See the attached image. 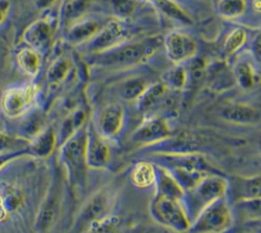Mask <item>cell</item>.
Listing matches in <instances>:
<instances>
[{
	"label": "cell",
	"instance_id": "cell-11",
	"mask_svg": "<svg viewBox=\"0 0 261 233\" xmlns=\"http://www.w3.org/2000/svg\"><path fill=\"white\" fill-rule=\"evenodd\" d=\"M260 176H226V190L224 196L229 206L234 202L260 198Z\"/></svg>",
	"mask_w": 261,
	"mask_h": 233
},
{
	"label": "cell",
	"instance_id": "cell-28",
	"mask_svg": "<svg viewBox=\"0 0 261 233\" xmlns=\"http://www.w3.org/2000/svg\"><path fill=\"white\" fill-rule=\"evenodd\" d=\"M147 82L141 77H132L124 80L119 86V95L127 101L137 100L147 89Z\"/></svg>",
	"mask_w": 261,
	"mask_h": 233
},
{
	"label": "cell",
	"instance_id": "cell-17",
	"mask_svg": "<svg viewBox=\"0 0 261 233\" xmlns=\"http://www.w3.org/2000/svg\"><path fill=\"white\" fill-rule=\"evenodd\" d=\"M168 88L163 82L148 85L143 94L136 100L138 110L143 114H150L167 102Z\"/></svg>",
	"mask_w": 261,
	"mask_h": 233
},
{
	"label": "cell",
	"instance_id": "cell-21",
	"mask_svg": "<svg viewBox=\"0 0 261 233\" xmlns=\"http://www.w3.org/2000/svg\"><path fill=\"white\" fill-rule=\"evenodd\" d=\"M16 63L23 73H25L28 76L35 77L39 74L41 69V53L33 48L24 47L17 52Z\"/></svg>",
	"mask_w": 261,
	"mask_h": 233
},
{
	"label": "cell",
	"instance_id": "cell-25",
	"mask_svg": "<svg viewBox=\"0 0 261 233\" xmlns=\"http://www.w3.org/2000/svg\"><path fill=\"white\" fill-rule=\"evenodd\" d=\"M132 182L141 188L149 187L155 182V167L150 162H139L135 165L130 173Z\"/></svg>",
	"mask_w": 261,
	"mask_h": 233
},
{
	"label": "cell",
	"instance_id": "cell-29",
	"mask_svg": "<svg viewBox=\"0 0 261 233\" xmlns=\"http://www.w3.org/2000/svg\"><path fill=\"white\" fill-rule=\"evenodd\" d=\"M69 70V63L65 58L55 59L47 69L46 79L49 84H58L64 80Z\"/></svg>",
	"mask_w": 261,
	"mask_h": 233
},
{
	"label": "cell",
	"instance_id": "cell-27",
	"mask_svg": "<svg viewBox=\"0 0 261 233\" xmlns=\"http://www.w3.org/2000/svg\"><path fill=\"white\" fill-rule=\"evenodd\" d=\"M24 115H27V117L20 125V134L19 135L31 140L33 137H35L38 133H40L45 128L44 116H43L42 112L39 110L31 112V113L28 112Z\"/></svg>",
	"mask_w": 261,
	"mask_h": 233
},
{
	"label": "cell",
	"instance_id": "cell-37",
	"mask_svg": "<svg viewBox=\"0 0 261 233\" xmlns=\"http://www.w3.org/2000/svg\"><path fill=\"white\" fill-rule=\"evenodd\" d=\"M30 156L29 147L23 150H16V151H7V152H0V170H2L6 165L10 162L17 160L19 158Z\"/></svg>",
	"mask_w": 261,
	"mask_h": 233
},
{
	"label": "cell",
	"instance_id": "cell-3",
	"mask_svg": "<svg viewBox=\"0 0 261 233\" xmlns=\"http://www.w3.org/2000/svg\"><path fill=\"white\" fill-rule=\"evenodd\" d=\"M225 190L226 176L224 174H209L194 186L185 190L180 201L190 223L204 208L223 196Z\"/></svg>",
	"mask_w": 261,
	"mask_h": 233
},
{
	"label": "cell",
	"instance_id": "cell-7",
	"mask_svg": "<svg viewBox=\"0 0 261 233\" xmlns=\"http://www.w3.org/2000/svg\"><path fill=\"white\" fill-rule=\"evenodd\" d=\"M231 215V207L223 195L204 208L193 220L189 230L192 233L221 232L230 224Z\"/></svg>",
	"mask_w": 261,
	"mask_h": 233
},
{
	"label": "cell",
	"instance_id": "cell-38",
	"mask_svg": "<svg viewBox=\"0 0 261 233\" xmlns=\"http://www.w3.org/2000/svg\"><path fill=\"white\" fill-rule=\"evenodd\" d=\"M11 3L9 0H0V25L6 20L9 11H10Z\"/></svg>",
	"mask_w": 261,
	"mask_h": 233
},
{
	"label": "cell",
	"instance_id": "cell-2",
	"mask_svg": "<svg viewBox=\"0 0 261 233\" xmlns=\"http://www.w3.org/2000/svg\"><path fill=\"white\" fill-rule=\"evenodd\" d=\"M87 125H83L59 149V160L65 168L69 186L75 193H83L88 184L89 166L86 157Z\"/></svg>",
	"mask_w": 261,
	"mask_h": 233
},
{
	"label": "cell",
	"instance_id": "cell-14",
	"mask_svg": "<svg viewBox=\"0 0 261 233\" xmlns=\"http://www.w3.org/2000/svg\"><path fill=\"white\" fill-rule=\"evenodd\" d=\"M86 157L89 168H105L110 161V149L106 138L101 136L95 127H88Z\"/></svg>",
	"mask_w": 261,
	"mask_h": 233
},
{
	"label": "cell",
	"instance_id": "cell-39",
	"mask_svg": "<svg viewBox=\"0 0 261 233\" xmlns=\"http://www.w3.org/2000/svg\"><path fill=\"white\" fill-rule=\"evenodd\" d=\"M56 0H35V5L38 9L43 10L49 8Z\"/></svg>",
	"mask_w": 261,
	"mask_h": 233
},
{
	"label": "cell",
	"instance_id": "cell-6",
	"mask_svg": "<svg viewBox=\"0 0 261 233\" xmlns=\"http://www.w3.org/2000/svg\"><path fill=\"white\" fill-rule=\"evenodd\" d=\"M156 50L150 42H133L120 44L112 49L95 53L94 63L108 68H123L141 63Z\"/></svg>",
	"mask_w": 261,
	"mask_h": 233
},
{
	"label": "cell",
	"instance_id": "cell-22",
	"mask_svg": "<svg viewBox=\"0 0 261 233\" xmlns=\"http://www.w3.org/2000/svg\"><path fill=\"white\" fill-rule=\"evenodd\" d=\"M86 114L83 110L76 109L68 114L62 121L59 130L56 132V147H60L75 131L85 125Z\"/></svg>",
	"mask_w": 261,
	"mask_h": 233
},
{
	"label": "cell",
	"instance_id": "cell-24",
	"mask_svg": "<svg viewBox=\"0 0 261 233\" xmlns=\"http://www.w3.org/2000/svg\"><path fill=\"white\" fill-rule=\"evenodd\" d=\"M155 7L165 16L182 24L192 25L193 20L189 14L173 0H152Z\"/></svg>",
	"mask_w": 261,
	"mask_h": 233
},
{
	"label": "cell",
	"instance_id": "cell-32",
	"mask_svg": "<svg viewBox=\"0 0 261 233\" xmlns=\"http://www.w3.org/2000/svg\"><path fill=\"white\" fill-rule=\"evenodd\" d=\"M30 144V139L20 135H11L0 131V152L16 151L27 149Z\"/></svg>",
	"mask_w": 261,
	"mask_h": 233
},
{
	"label": "cell",
	"instance_id": "cell-35",
	"mask_svg": "<svg viewBox=\"0 0 261 233\" xmlns=\"http://www.w3.org/2000/svg\"><path fill=\"white\" fill-rule=\"evenodd\" d=\"M247 34L243 28H234L224 41V51L228 54L238 51L246 42Z\"/></svg>",
	"mask_w": 261,
	"mask_h": 233
},
{
	"label": "cell",
	"instance_id": "cell-30",
	"mask_svg": "<svg viewBox=\"0 0 261 233\" xmlns=\"http://www.w3.org/2000/svg\"><path fill=\"white\" fill-rule=\"evenodd\" d=\"M246 10V0H219L217 3L218 13L225 18H237Z\"/></svg>",
	"mask_w": 261,
	"mask_h": 233
},
{
	"label": "cell",
	"instance_id": "cell-34",
	"mask_svg": "<svg viewBox=\"0 0 261 233\" xmlns=\"http://www.w3.org/2000/svg\"><path fill=\"white\" fill-rule=\"evenodd\" d=\"M188 80V74L184 67L176 66L172 68L169 72L166 73L164 78V84L167 88H171L173 90H180L185 86Z\"/></svg>",
	"mask_w": 261,
	"mask_h": 233
},
{
	"label": "cell",
	"instance_id": "cell-16",
	"mask_svg": "<svg viewBox=\"0 0 261 233\" xmlns=\"http://www.w3.org/2000/svg\"><path fill=\"white\" fill-rule=\"evenodd\" d=\"M52 34L51 23L46 18H39L24 28L21 39L28 47L41 52L49 46Z\"/></svg>",
	"mask_w": 261,
	"mask_h": 233
},
{
	"label": "cell",
	"instance_id": "cell-31",
	"mask_svg": "<svg viewBox=\"0 0 261 233\" xmlns=\"http://www.w3.org/2000/svg\"><path fill=\"white\" fill-rule=\"evenodd\" d=\"M87 5V0H65L61 6V18L65 22L77 19Z\"/></svg>",
	"mask_w": 261,
	"mask_h": 233
},
{
	"label": "cell",
	"instance_id": "cell-10",
	"mask_svg": "<svg viewBox=\"0 0 261 233\" xmlns=\"http://www.w3.org/2000/svg\"><path fill=\"white\" fill-rule=\"evenodd\" d=\"M171 134L167 120L161 116H148L134 131L132 139L143 145H154L168 138Z\"/></svg>",
	"mask_w": 261,
	"mask_h": 233
},
{
	"label": "cell",
	"instance_id": "cell-41",
	"mask_svg": "<svg viewBox=\"0 0 261 233\" xmlns=\"http://www.w3.org/2000/svg\"><path fill=\"white\" fill-rule=\"evenodd\" d=\"M7 217V209L5 207V201L0 195V222L3 221Z\"/></svg>",
	"mask_w": 261,
	"mask_h": 233
},
{
	"label": "cell",
	"instance_id": "cell-19",
	"mask_svg": "<svg viewBox=\"0 0 261 233\" xmlns=\"http://www.w3.org/2000/svg\"><path fill=\"white\" fill-rule=\"evenodd\" d=\"M56 148V131L52 127H45L40 133L30 140V157L48 158Z\"/></svg>",
	"mask_w": 261,
	"mask_h": 233
},
{
	"label": "cell",
	"instance_id": "cell-20",
	"mask_svg": "<svg viewBox=\"0 0 261 233\" xmlns=\"http://www.w3.org/2000/svg\"><path fill=\"white\" fill-rule=\"evenodd\" d=\"M155 194L166 197H172L181 199L184 189L179 186L176 180L170 175V173L161 166L155 165Z\"/></svg>",
	"mask_w": 261,
	"mask_h": 233
},
{
	"label": "cell",
	"instance_id": "cell-36",
	"mask_svg": "<svg viewBox=\"0 0 261 233\" xmlns=\"http://www.w3.org/2000/svg\"><path fill=\"white\" fill-rule=\"evenodd\" d=\"M110 4L114 13L119 17L129 16L136 8L135 0H110Z\"/></svg>",
	"mask_w": 261,
	"mask_h": 233
},
{
	"label": "cell",
	"instance_id": "cell-12",
	"mask_svg": "<svg viewBox=\"0 0 261 233\" xmlns=\"http://www.w3.org/2000/svg\"><path fill=\"white\" fill-rule=\"evenodd\" d=\"M125 38V27L117 20H110L88 41L89 48L95 53L103 52L122 44Z\"/></svg>",
	"mask_w": 261,
	"mask_h": 233
},
{
	"label": "cell",
	"instance_id": "cell-42",
	"mask_svg": "<svg viewBox=\"0 0 261 233\" xmlns=\"http://www.w3.org/2000/svg\"><path fill=\"white\" fill-rule=\"evenodd\" d=\"M253 3H254L255 10L259 12V10H260V0H253Z\"/></svg>",
	"mask_w": 261,
	"mask_h": 233
},
{
	"label": "cell",
	"instance_id": "cell-15",
	"mask_svg": "<svg viewBox=\"0 0 261 233\" xmlns=\"http://www.w3.org/2000/svg\"><path fill=\"white\" fill-rule=\"evenodd\" d=\"M123 116V109L119 104L105 106L98 116L97 132L106 139L115 136L122 127Z\"/></svg>",
	"mask_w": 261,
	"mask_h": 233
},
{
	"label": "cell",
	"instance_id": "cell-9",
	"mask_svg": "<svg viewBox=\"0 0 261 233\" xmlns=\"http://www.w3.org/2000/svg\"><path fill=\"white\" fill-rule=\"evenodd\" d=\"M38 92L39 89L34 83L6 90L0 101L3 114L11 119L23 116L32 109L37 99Z\"/></svg>",
	"mask_w": 261,
	"mask_h": 233
},
{
	"label": "cell",
	"instance_id": "cell-13",
	"mask_svg": "<svg viewBox=\"0 0 261 233\" xmlns=\"http://www.w3.org/2000/svg\"><path fill=\"white\" fill-rule=\"evenodd\" d=\"M166 55L174 63L191 59L196 54V44L188 36L179 32H170L163 40Z\"/></svg>",
	"mask_w": 261,
	"mask_h": 233
},
{
	"label": "cell",
	"instance_id": "cell-18",
	"mask_svg": "<svg viewBox=\"0 0 261 233\" xmlns=\"http://www.w3.org/2000/svg\"><path fill=\"white\" fill-rule=\"evenodd\" d=\"M220 116L231 123L253 125L260 122V112L255 107L246 104H229L222 108Z\"/></svg>",
	"mask_w": 261,
	"mask_h": 233
},
{
	"label": "cell",
	"instance_id": "cell-8",
	"mask_svg": "<svg viewBox=\"0 0 261 233\" xmlns=\"http://www.w3.org/2000/svg\"><path fill=\"white\" fill-rule=\"evenodd\" d=\"M150 214L158 223L176 231H186L191 223L180 199L154 194L150 202Z\"/></svg>",
	"mask_w": 261,
	"mask_h": 233
},
{
	"label": "cell",
	"instance_id": "cell-4",
	"mask_svg": "<svg viewBox=\"0 0 261 233\" xmlns=\"http://www.w3.org/2000/svg\"><path fill=\"white\" fill-rule=\"evenodd\" d=\"M117 184L113 181L102 186L86 200L75 218L74 232L89 229L93 224L111 215L118 193Z\"/></svg>",
	"mask_w": 261,
	"mask_h": 233
},
{
	"label": "cell",
	"instance_id": "cell-26",
	"mask_svg": "<svg viewBox=\"0 0 261 233\" xmlns=\"http://www.w3.org/2000/svg\"><path fill=\"white\" fill-rule=\"evenodd\" d=\"M234 80L245 90L254 88L259 83V75L250 63L240 62L237 64L233 72Z\"/></svg>",
	"mask_w": 261,
	"mask_h": 233
},
{
	"label": "cell",
	"instance_id": "cell-5",
	"mask_svg": "<svg viewBox=\"0 0 261 233\" xmlns=\"http://www.w3.org/2000/svg\"><path fill=\"white\" fill-rule=\"evenodd\" d=\"M64 182L62 171L55 169L36 216V233H48L57 222L64 199Z\"/></svg>",
	"mask_w": 261,
	"mask_h": 233
},
{
	"label": "cell",
	"instance_id": "cell-1",
	"mask_svg": "<svg viewBox=\"0 0 261 233\" xmlns=\"http://www.w3.org/2000/svg\"><path fill=\"white\" fill-rule=\"evenodd\" d=\"M153 164L167 170L184 191L209 174H223L199 153H156Z\"/></svg>",
	"mask_w": 261,
	"mask_h": 233
},
{
	"label": "cell",
	"instance_id": "cell-33",
	"mask_svg": "<svg viewBox=\"0 0 261 233\" xmlns=\"http://www.w3.org/2000/svg\"><path fill=\"white\" fill-rule=\"evenodd\" d=\"M230 207H233L236 209L237 215H240L241 217L250 219H258L260 217V198L241 200L234 202Z\"/></svg>",
	"mask_w": 261,
	"mask_h": 233
},
{
	"label": "cell",
	"instance_id": "cell-40",
	"mask_svg": "<svg viewBox=\"0 0 261 233\" xmlns=\"http://www.w3.org/2000/svg\"><path fill=\"white\" fill-rule=\"evenodd\" d=\"M253 54L255 55V58L257 59V61H259L260 60V38H259V36H257L256 39L254 40Z\"/></svg>",
	"mask_w": 261,
	"mask_h": 233
},
{
	"label": "cell",
	"instance_id": "cell-23",
	"mask_svg": "<svg viewBox=\"0 0 261 233\" xmlns=\"http://www.w3.org/2000/svg\"><path fill=\"white\" fill-rule=\"evenodd\" d=\"M99 30V23L95 19L89 18L73 21L68 31L67 39L72 44H81L84 42H88L97 34Z\"/></svg>",
	"mask_w": 261,
	"mask_h": 233
}]
</instances>
